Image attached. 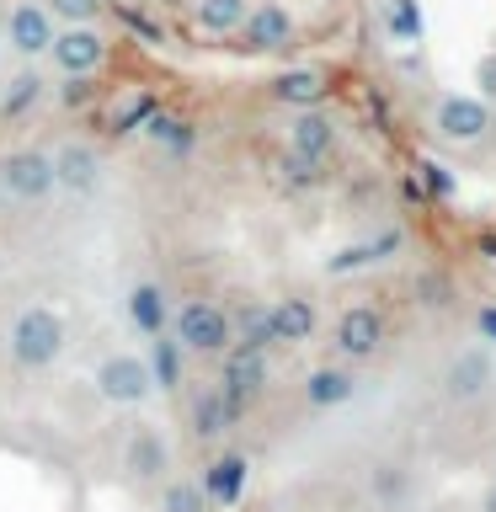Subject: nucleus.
<instances>
[{"instance_id": "nucleus-5", "label": "nucleus", "mask_w": 496, "mask_h": 512, "mask_svg": "<svg viewBox=\"0 0 496 512\" xmlns=\"http://www.w3.org/2000/svg\"><path fill=\"white\" fill-rule=\"evenodd\" d=\"M91 384H96V395L118 411H139L144 400L155 395V374H150V358H144V352H107V358L96 363Z\"/></svg>"}, {"instance_id": "nucleus-19", "label": "nucleus", "mask_w": 496, "mask_h": 512, "mask_svg": "<svg viewBox=\"0 0 496 512\" xmlns=\"http://www.w3.org/2000/svg\"><path fill=\"white\" fill-rule=\"evenodd\" d=\"M246 470H251V464L240 459V454H219V459H208V475H203V496H208V507H235V502H240V491H246Z\"/></svg>"}, {"instance_id": "nucleus-26", "label": "nucleus", "mask_w": 496, "mask_h": 512, "mask_svg": "<svg viewBox=\"0 0 496 512\" xmlns=\"http://www.w3.org/2000/svg\"><path fill=\"white\" fill-rule=\"evenodd\" d=\"M48 16H54L59 27H70V22H96L102 16V0H43Z\"/></svg>"}, {"instance_id": "nucleus-23", "label": "nucleus", "mask_w": 496, "mask_h": 512, "mask_svg": "<svg viewBox=\"0 0 496 512\" xmlns=\"http://www.w3.org/2000/svg\"><path fill=\"white\" fill-rule=\"evenodd\" d=\"M160 512H214L203 496V480H160Z\"/></svg>"}, {"instance_id": "nucleus-10", "label": "nucleus", "mask_w": 496, "mask_h": 512, "mask_svg": "<svg viewBox=\"0 0 496 512\" xmlns=\"http://www.w3.org/2000/svg\"><path fill=\"white\" fill-rule=\"evenodd\" d=\"M54 70L70 80V75H96L107 64V32L96 27V22H70V27H59L54 32V43H48V54H43Z\"/></svg>"}, {"instance_id": "nucleus-16", "label": "nucleus", "mask_w": 496, "mask_h": 512, "mask_svg": "<svg viewBox=\"0 0 496 512\" xmlns=\"http://www.w3.org/2000/svg\"><path fill=\"white\" fill-rule=\"evenodd\" d=\"M48 160H54V182L70 187V192H91L102 182V155H96V144H86V139H64L59 150H48Z\"/></svg>"}, {"instance_id": "nucleus-18", "label": "nucleus", "mask_w": 496, "mask_h": 512, "mask_svg": "<svg viewBox=\"0 0 496 512\" xmlns=\"http://www.w3.org/2000/svg\"><path fill=\"white\" fill-rule=\"evenodd\" d=\"M331 144H336V123L326 118V112H315V107H299L294 123H288V150L315 166V160L331 155Z\"/></svg>"}, {"instance_id": "nucleus-1", "label": "nucleus", "mask_w": 496, "mask_h": 512, "mask_svg": "<svg viewBox=\"0 0 496 512\" xmlns=\"http://www.w3.org/2000/svg\"><path fill=\"white\" fill-rule=\"evenodd\" d=\"M64 342H70V326L54 304H22L6 331V352L22 374H43L64 358Z\"/></svg>"}, {"instance_id": "nucleus-22", "label": "nucleus", "mask_w": 496, "mask_h": 512, "mask_svg": "<svg viewBox=\"0 0 496 512\" xmlns=\"http://www.w3.org/2000/svg\"><path fill=\"white\" fill-rule=\"evenodd\" d=\"M230 422H235V416L224 411V400H219V390H208V395H198V406H192V438H198V443H219L224 432H230Z\"/></svg>"}, {"instance_id": "nucleus-3", "label": "nucleus", "mask_w": 496, "mask_h": 512, "mask_svg": "<svg viewBox=\"0 0 496 512\" xmlns=\"http://www.w3.org/2000/svg\"><path fill=\"white\" fill-rule=\"evenodd\" d=\"M219 400H224V411L230 416H246L256 400L267 395V352L256 347V342H240L235 336V347L224 352V368H219Z\"/></svg>"}, {"instance_id": "nucleus-14", "label": "nucleus", "mask_w": 496, "mask_h": 512, "mask_svg": "<svg viewBox=\"0 0 496 512\" xmlns=\"http://www.w3.org/2000/svg\"><path fill=\"white\" fill-rule=\"evenodd\" d=\"M262 331H267V342H283V347L315 342V331H320V310H315V299H304V294H283V299L262 315Z\"/></svg>"}, {"instance_id": "nucleus-2", "label": "nucleus", "mask_w": 496, "mask_h": 512, "mask_svg": "<svg viewBox=\"0 0 496 512\" xmlns=\"http://www.w3.org/2000/svg\"><path fill=\"white\" fill-rule=\"evenodd\" d=\"M176 342H182V352H192V358H224V352L235 347V315L224 310V304L214 299H182L171 304V326H166Z\"/></svg>"}, {"instance_id": "nucleus-11", "label": "nucleus", "mask_w": 496, "mask_h": 512, "mask_svg": "<svg viewBox=\"0 0 496 512\" xmlns=\"http://www.w3.org/2000/svg\"><path fill=\"white\" fill-rule=\"evenodd\" d=\"M0 32H6V48L16 59H43L48 43H54L59 22L48 16L43 0H6V11H0Z\"/></svg>"}, {"instance_id": "nucleus-20", "label": "nucleus", "mask_w": 496, "mask_h": 512, "mask_svg": "<svg viewBox=\"0 0 496 512\" xmlns=\"http://www.w3.org/2000/svg\"><path fill=\"white\" fill-rule=\"evenodd\" d=\"M272 102H283V107H315L320 96H326V75L320 70H283L278 80H272Z\"/></svg>"}, {"instance_id": "nucleus-17", "label": "nucleus", "mask_w": 496, "mask_h": 512, "mask_svg": "<svg viewBox=\"0 0 496 512\" xmlns=\"http://www.w3.org/2000/svg\"><path fill=\"white\" fill-rule=\"evenodd\" d=\"M235 38H246V48H278L294 38V16H288L283 0H262V6L251 0V11H246Z\"/></svg>"}, {"instance_id": "nucleus-15", "label": "nucleus", "mask_w": 496, "mask_h": 512, "mask_svg": "<svg viewBox=\"0 0 496 512\" xmlns=\"http://www.w3.org/2000/svg\"><path fill=\"white\" fill-rule=\"evenodd\" d=\"M123 320H128V331L134 336H160L171 326V299H166V288L150 283V278H139V283H128V294H123Z\"/></svg>"}, {"instance_id": "nucleus-7", "label": "nucleus", "mask_w": 496, "mask_h": 512, "mask_svg": "<svg viewBox=\"0 0 496 512\" xmlns=\"http://www.w3.org/2000/svg\"><path fill=\"white\" fill-rule=\"evenodd\" d=\"M59 182H54V160L38 144H16V150L0 155V198L6 203H43L54 198Z\"/></svg>"}, {"instance_id": "nucleus-28", "label": "nucleus", "mask_w": 496, "mask_h": 512, "mask_svg": "<svg viewBox=\"0 0 496 512\" xmlns=\"http://www.w3.org/2000/svg\"><path fill=\"white\" fill-rule=\"evenodd\" d=\"M480 86H486V91H496V59H486V64H480Z\"/></svg>"}, {"instance_id": "nucleus-8", "label": "nucleus", "mask_w": 496, "mask_h": 512, "mask_svg": "<svg viewBox=\"0 0 496 512\" xmlns=\"http://www.w3.org/2000/svg\"><path fill=\"white\" fill-rule=\"evenodd\" d=\"M384 342H390V326H384V315L374 310V304H347L342 315L331 320V358L342 363H368L379 358Z\"/></svg>"}, {"instance_id": "nucleus-21", "label": "nucleus", "mask_w": 496, "mask_h": 512, "mask_svg": "<svg viewBox=\"0 0 496 512\" xmlns=\"http://www.w3.org/2000/svg\"><path fill=\"white\" fill-rule=\"evenodd\" d=\"M246 11H251V0H198V27L208 38H235Z\"/></svg>"}, {"instance_id": "nucleus-12", "label": "nucleus", "mask_w": 496, "mask_h": 512, "mask_svg": "<svg viewBox=\"0 0 496 512\" xmlns=\"http://www.w3.org/2000/svg\"><path fill=\"white\" fill-rule=\"evenodd\" d=\"M416 496H422V480H416L406 459H395V454L374 459V470H368V502L379 512H411Z\"/></svg>"}, {"instance_id": "nucleus-13", "label": "nucleus", "mask_w": 496, "mask_h": 512, "mask_svg": "<svg viewBox=\"0 0 496 512\" xmlns=\"http://www.w3.org/2000/svg\"><path fill=\"white\" fill-rule=\"evenodd\" d=\"M363 390V379H358V363H342V358H331V363H320L304 374V390L299 400L310 411H336V406H347V400H358Z\"/></svg>"}, {"instance_id": "nucleus-25", "label": "nucleus", "mask_w": 496, "mask_h": 512, "mask_svg": "<svg viewBox=\"0 0 496 512\" xmlns=\"http://www.w3.org/2000/svg\"><path fill=\"white\" fill-rule=\"evenodd\" d=\"M38 91H43V86H38V75H16V80H11V91L0 96V112H6V118H22V112L38 102Z\"/></svg>"}, {"instance_id": "nucleus-9", "label": "nucleus", "mask_w": 496, "mask_h": 512, "mask_svg": "<svg viewBox=\"0 0 496 512\" xmlns=\"http://www.w3.org/2000/svg\"><path fill=\"white\" fill-rule=\"evenodd\" d=\"M427 123H432V134H438L443 144H480L491 134V123H496V112L486 96H464V91H443L438 102H432L427 112Z\"/></svg>"}, {"instance_id": "nucleus-6", "label": "nucleus", "mask_w": 496, "mask_h": 512, "mask_svg": "<svg viewBox=\"0 0 496 512\" xmlns=\"http://www.w3.org/2000/svg\"><path fill=\"white\" fill-rule=\"evenodd\" d=\"M491 384H496V347L470 342V347H459L454 358L443 363L438 400H443V406H475V400L486 395Z\"/></svg>"}, {"instance_id": "nucleus-29", "label": "nucleus", "mask_w": 496, "mask_h": 512, "mask_svg": "<svg viewBox=\"0 0 496 512\" xmlns=\"http://www.w3.org/2000/svg\"><path fill=\"white\" fill-rule=\"evenodd\" d=\"M486 512H496V486L486 491Z\"/></svg>"}, {"instance_id": "nucleus-24", "label": "nucleus", "mask_w": 496, "mask_h": 512, "mask_svg": "<svg viewBox=\"0 0 496 512\" xmlns=\"http://www.w3.org/2000/svg\"><path fill=\"white\" fill-rule=\"evenodd\" d=\"M384 22L400 43H416L422 38V16H416V0H384Z\"/></svg>"}, {"instance_id": "nucleus-27", "label": "nucleus", "mask_w": 496, "mask_h": 512, "mask_svg": "<svg viewBox=\"0 0 496 512\" xmlns=\"http://www.w3.org/2000/svg\"><path fill=\"white\" fill-rule=\"evenodd\" d=\"M475 336L486 347H496V304H480V315H475Z\"/></svg>"}, {"instance_id": "nucleus-4", "label": "nucleus", "mask_w": 496, "mask_h": 512, "mask_svg": "<svg viewBox=\"0 0 496 512\" xmlns=\"http://www.w3.org/2000/svg\"><path fill=\"white\" fill-rule=\"evenodd\" d=\"M118 464H123V475L134 480V486H160V480H171L176 448L166 438V427H160V422H134L123 432Z\"/></svg>"}]
</instances>
